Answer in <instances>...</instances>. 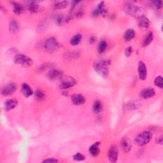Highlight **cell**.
I'll return each mask as SVG.
<instances>
[{
    "instance_id": "obj_1",
    "label": "cell",
    "mask_w": 163,
    "mask_h": 163,
    "mask_svg": "<svg viewBox=\"0 0 163 163\" xmlns=\"http://www.w3.org/2000/svg\"><path fill=\"white\" fill-rule=\"evenodd\" d=\"M109 64L110 61L107 60L99 59L95 61L93 67L96 72L101 77L106 78L108 76V73H109V70H108Z\"/></svg>"
},
{
    "instance_id": "obj_2",
    "label": "cell",
    "mask_w": 163,
    "mask_h": 163,
    "mask_svg": "<svg viewBox=\"0 0 163 163\" xmlns=\"http://www.w3.org/2000/svg\"><path fill=\"white\" fill-rule=\"evenodd\" d=\"M152 138V134L150 131H144L140 133L135 138V143L139 147H143L148 144Z\"/></svg>"
},
{
    "instance_id": "obj_3",
    "label": "cell",
    "mask_w": 163,
    "mask_h": 163,
    "mask_svg": "<svg viewBox=\"0 0 163 163\" xmlns=\"http://www.w3.org/2000/svg\"><path fill=\"white\" fill-rule=\"evenodd\" d=\"M124 10L127 14L131 16L139 18L144 15V11L140 7L133 5V4H127L126 5Z\"/></svg>"
},
{
    "instance_id": "obj_4",
    "label": "cell",
    "mask_w": 163,
    "mask_h": 163,
    "mask_svg": "<svg viewBox=\"0 0 163 163\" xmlns=\"http://www.w3.org/2000/svg\"><path fill=\"white\" fill-rule=\"evenodd\" d=\"M14 62L24 67L31 66L33 63L32 60L30 58L24 55V54H17V55L15 56L14 58Z\"/></svg>"
},
{
    "instance_id": "obj_5",
    "label": "cell",
    "mask_w": 163,
    "mask_h": 163,
    "mask_svg": "<svg viewBox=\"0 0 163 163\" xmlns=\"http://www.w3.org/2000/svg\"><path fill=\"white\" fill-rule=\"evenodd\" d=\"M60 45L56 39L52 37L47 39L45 43L44 47L49 52H54L59 49Z\"/></svg>"
},
{
    "instance_id": "obj_6",
    "label": "cell",
    "mask_w": 163,
    "mask_h": 163,
    "mask_svg": "<svg viewBox=\"0 0 163 163\" xmlns=\"http://www.w3.org/2000/svg\"><path fill=\"white\" fill-rule=\"evenodd\" d=\"M77 84V80L72 77H66L62 79L59 84V88L63 90L70 89Z\"/></svg>"
},
{
    "instance_id": "obj_7",
    "label": "cell",
    "mask_w": 163,
    "mask_h": 163,
    "mask_svg": "<svg viewBox=\"0 0 163 163\" xmlns=\"http://www.w3.org/2000/svg\"><path fill=\"white\" fill-rule=\"evenodd\" d=\"M106 14L107 9L106 8L105 2H101L93 10L92 12V16L94 17H97L100 16H104Z\"/></svg>"
},
{
    "instance_id": "obj_8",
    "label": "cell",
    "mask_w": 163,
    "mask_h": 163,
    "mask_svg": "<svg viewBox=\"0 0 163 163\" xmlns=\"http://www.w3.org/2000/svg\"><path fill=\"white\" fill-rule=\"evenodd\" d=\"M118 157V149L117 145L113 144L110 146L108 150V159L111 162H115L117 161Z\"/></svg>"
},
{
    "instance_id": "obj_9",
    "label": "cell",
    "mask_w": 163,
    "mask_h": 163,
    "mask_svg": "<svg viewBox=\"0 0 163 163\" xmlns=\"http://www.w3.org/2000/svg\"><path fill=\"white\" fill-rule=\"evenodd\" d=\"M17 90V85L14 83H8L2 89V94L6 96L14 94Z\"/></svg>"
},
{
    "instance_id": "obj_10",
    "label": "cell",
    "mask_w": 163,
    "mask_h": 163,
    "mask_svg": "<svg viewBox=\"0 0 163 163\" xmlns=\"http://www.w3.org/2000/svg\"><path fill=\"white\" fill-rule=\"evenodd\" d=\"M138 71L140 80H144L147 77V70L145 64L143 61H139L138 66Z\"/></svg>"
},
{
    "instance_id": "obj_11",
    "label": "cell",
    "mask_w": 163,
    "mask_h": 163,
    "mask_svg": "<svg viewBox=\"0 0 163 163\" xmlns=\"http://www.w3.org/2000/svg\"><path fill=\"white\" fill-rule=\"evenodd\" d=\"M63 72L59 70L52 69L50 70L47 73V77L50 80H56L60 79L62 77Z\"/></svg>"
},
{
    "instance_id": "obj_12",
    "label": "cell",
    "mask_w": 163,
    "mask_h": 163,
    "mask_svg": "<svg viewBox=\"0 0 163 163\" xmlns=\"http://www.w3.org/2000/svg\"><path fill=\"white\" fill-rule=\"evenodd\" d=\"M156 91L153 88H146L140 92V97L143 99H149L155 96Z\"/></svg>"
},
{
    "instance_id": "obj_13",
    "label": "cell",
    "mask_w": 163,
    "mask_h": 163,
    "mask_svg": "<svg viewBox=\"0 0 163 163\" xmlns=\"http://www.w3.org/2000/svg\"><path fill=\"white\" fill-rule=\"evenodd\" d=\"M18 105V101L16 99L7 100L4 104V108L6 111H10L14 109Z\"/></svg>"
},
{
    "instance_id": "obj_14",
    "label": "cell",
    "mask_w": 163,
    "mask_h": 163,
    "mask_svg": "<svg viewBox=\"0 0 163 163\" xmlns=\"http://www.w3.org/2000/svg\"><path fill=\"white\" fill-rule=\"evenodd\" d=\"M71 101L75 105H82L85 103V99L84 96L80 94H75L71 96Z\"/></svg>"
},
{
    "instance_id": "obj_15",
    "label": "cell",
    "mask_w": 163,
    "mask_h": 163,
    "mask_svg": "<svg viewBox=\"0 0 163 163\" xmlns=\"http://www.w3.org/2000/svg\"><path fill=\"white\" fill-rule=\"evenodd\" d=\"M138 23L139 28L142 29H147L150 27V20L145 15H143L138 18Z\"/></svg>"
},
{
    "instance_id": "obj_16",
    "label": "cell",
    "mask_w": 163,
    "mask_h": 163,
    "mask_svg": "<svg viewBox=\"0 0 163 163\" xmlns=\"http://www.w3.org/2000/svg\"><path fill=\"white\" fill-rule=\"evenodd\" d=\"M26 8L31 13H37L40 11V6L35 1H29L26 2Z\"/></svg>"
},
{
    "instance_id": "obj_17",
    "label": "cell",
    "mask_w": 163,
    "mask_h": 163,
    "mask_svg": "<svg viewBox=\"0 0 163 163\" xmlns=\"http://www.w3.org/2000/svg\"><path fill=\"white\" fill-rule=\"evenodd\" d=\"M10 3L12 6L14 14L17 15H20L23 13L24 8V6L21 4H20L19 3L17 2H10Z\"/></svg>"
},
{
    "instance_id": "obj_18",
    "label": "cell",
    "mask_w": 163,
    "mask_h": 163,
    "mask_svg": "<svg viewBox=\"0 0 163 163\" xmlns=\"http://www.w3.org/2000/svg\"><path fill=\"white\" fill-rule=\"evenodd\" d=\"M100 142H96L95 144H92L90 147H89V152L90 154L94 156H97L99 155L100 152Z\"/></svg>"
},
{
    "instance_id": "obj_19",
    "label": "cell",
    "mask_w": 163,
    "mask_h": 163,
    "mask_svg": "<svg viewBox=\"0 0 163 163\" xmlns=\"http://www.w3.org/2000/svg\"><path fill=\"white\" fill-rule=\"evenodd\" d=\"M121 147L122 149L124 150L125 152H129L131 150V145L129 141L126 138H123L121 140Z\"/></svg>"
},
{
    "instance_id": "obj_20",
    "label": "cell",
    "mask_w": 163,
    "mask_h": 163,
    "mask_svg": "<svg viewBox=\"0 0 163 163\" xmlns=\"http://www.w3.org/2000/svg\"><path fill=\"white\" fill-rule=\"evenodd\" d=\"M154 40V34L152 32H148L145 36L144 38L142 40V45L144 47H147L149 45L152 41Z\"/></svg>"
},
{
    "instance_id": "obj_21",
    "label": "cell",
    "mask_w": 163,
    "mask_h": 163,
    "mask_svg": "<svg viewBox=\"0 0 163 163\" xmlns=\"http://www.w3.org/2000/svg\"><path fill=\"white\" fill-rule=\"evenodd\" d=\"M21 89H22V92H23L24 96L26 97L31 96L32 94H33V91H32V90L30 88V86L26 83L22 85Z\"/></svg>"
},
{
    "instance_id": "obj_22",
    "label": "cell",
    "mask_w": 163,
    "mask_h": 163,
    "mask_svg": "<svg viewBox=\"0 0 163 163\" xmlns=\"http://www.w3.org/2000/svg\"><path fill=\"white\" fill-rule=\"evenodd\" d=\"M103 110V106L101 101L96 100L94 101L92 106V111L95 114H100Z\"/></svg>"
},
{
    "instance_id": "obj_23",
    "label": "cell",
    "mask_w": 163,
    "mask_h": 163,
    "mask_svg": "<svg viewBox=\"0 0 163 163\" xmlns=\"http://www.w3.org/2000/svg\"><path fill=\"white\" fill-rule=\"evenodd\" d=\"M54 21H55V23L58 26H61L64 23H66L68 20L66 17H64L63 15L61 14H58L54 17Z\"/></svg>"
},
{
    "instance_id": "obj_24",
    "label": "cell",
    "mask_w": 163,
    "mask_h": 163,
    "mask_svg": "<svg viewBox=\"0 0 163 163\" xmlns=\"http://www.w3.org/2000/svg\"><path fill=\"white\" fill-rule=\"evenodd\" d=\"M135 36V32L133 29H127L124 35V39L126 41H129L133 40Z\"/></svg>"
},
{
    "instance_id": "obj_25",
    "label": "cell",
    "mask_w": 163,
    "mask_h": 163,
    "mask_svg": "<svg viewBox=\"0 0 163 163\" xmlns=\"http://www.w3.org/2000/svg\"><path fill=\"white\" fill-rule=\"evenodd\" d=\"M19 29V26L17 22L14 19L10 20L9 22V30L11 32H17Z\"/></svg>"
},
{
    "instance_id": "obj_26",
    "label": "cell",
    "mask_w": 163,
    "mask_h": 163,
    "mask_svg": "<svg viewBox=\"0 0 163 163\" xmlns=\"http://www.w3.org/2000/svg\"><path fill=\"white\" fill-rule=\"evenodd\" d=\"M80 54L78 52H68L65 54V58L68 60L75 59L79 57Z\"/></svg>"
},
{
    "instance_id": "obj_27",
    "label": "cell",
    "mask_w": 163,
    "mask_h": 163,
    "mask_svg": "<svg viewBox=\"0 0 163 163\" xmlns=\"http://www.w3.org/2000/svg\"><path fill=\"white\" fill-rule=\"evenodd\" d=\"M35 97L38 101H42L45 98V94L42 90L37 89L35 92Z\"/></svg>"
},
{
    "instance_id": "obj_28",
    "label": "cell",
    "mask_w": 163,
    "mask_h": 163,
    "mask_svg": "<svg viewBox=\"0 0 163 163\" xmlns=\"http://www.w3.org/2000/svg\"><path fill=\"white\" fill-rule=\"evenodd\" d=\"M82 40V35L80 34H77L72 37L70 40V44L72 45H77L79 44Z\"/></svg>"
},
{
    "instance_id": "obj_29",
    "label": "cell",
    "mask_w": 163,
    "mask_h": 163,
    "mask_svg": "<svg viewBox=\"0 0 163 163\" xmlns=\"http://www.w3.org/2000/svg\"><path fill=\"white\" fill-rule=\"evenodd\" d=\"M107 48V43L103 40L101 41L98 45V47H97V52H98L100 54L103 53Z\"/></svg>"
},
{
    "instance_id": "obj_30",
    "label": "cell",
    "mask_w": 163,
    "mask_h": 163,
    "mask_svg": "<svg viewBox=\"0 0 163 163\" xmlns=\"http://www.w3.org/2000/svg\"><path fill=\"white\" fill-rule=\"evenodd\" d=\"M68 2L66 1H62V2H58L54 4V7L56 9H63L66 8L68 6Z\"/></svg>"
},
{
    "instance_id": "obj_31",
    "label": "cell",
    "mask_w": 163,
    "mask_h": 163,
    "mask_svg": "<svg viewBox=\"0 0 163 163\" xmlns=\"http://www.w3.org/2000/svg\"><path fill=\"white\" fill-rule=\"evenodd\" d=\"M150 5L154 7L155 8L159 10L162 6V1H152L150 2Z\"/></svg>"
},
{
    "instance_id": "obj_32",
    "label": "cell",
    "mask_w": 163,
    "mask_h": 163,
    "mask_svg": "<svg viewBox=\"0 0 163 163\" xmlns=\"http://www.w3.org/2000/svg\"><path fill=\"white\" fill-rule=\"evenodd\" d=\"M73 159L75 161H82L85 159V156L84 154L78 152L73 156Z\"/></svg>"
},
{
    "instance_id": "obj_33",
    "label": "cell",
    "mask_w": 163,
    "mask_h": 163,
    "mask_svg": "<svg viewBox=\"0 0 163 163\" xmlns=\"http://www.w3.org/2000/svg\"><path fill=\"white\" fill-rule=\"evenodd\" d=\"M162 77H161V76H158V77L155 79V81H154V84L155 85L158 87V88L162 89Z\"/></svg>"
},
{
    "instance_id": "obj_34",
    "label": "cell",
    "mask_w": 163,
    "mask_h": 163,
    "mask_svg": "<svg viewBox=\"0 0 163 163\" xmlns=\"http://www.w3.org/2000/svg\"><path fill=\"white\" fill-rule=\"evenodd\" d=\"M133 53V48L131 47H129L127 48L126 49L124 54H125V56L126 57H129L131 55V54Z\"/></svg>"
},
{
    "instance_id": "obj_35",
    "label": "cell",
    "mask_w": 163,
    "mask_h": 163,
    "mask_svg": "<svg viewBox=\"0 0 163 163\" xmlns=\"http://www.w3.org/2000/svg\"><path fill=\"white\" fill-rule=\"evenodd\" d=\"M59 161L57 159L55 158H48L47 159H45L44 161H43V163H45V162H49V163H55V162H58Z\"/></svg>"
},
{
    "instance_id": "obj_36",
    "label": "cell",
    "mask_w": 163,
    "mask_h": 163,
    "mask_svg": "<svg viewBox=\"0 0 163 163\" xmlns=\"http://www.w3.org/2000/svg\"><path fill=\"white\" fill-rule=\"evenodd\" d=\"M137 108H138V105H137L135 103H130L127 105V108L130 110H133Z\"/></svg>"
},
{
    "instance_id": "obj_37",
    "label": "cell",
    "mask_w": 163,
    "mask_h": 163,
    "mask_svg": "<svg viewBox=\"0 0 163 163\" xmlns=\"http://www.w3.org/2000/svg\"><path fill=\"white\" fill-rule=\"evenodd\" d=\"M156 143L160 145L162 144V136H160L156 138Z\"/></svg>"
},
{
    "instance_id": "obj_38",
    "label": "cell",
    "mask_w": 163,
    "mask_h": 163,
    "mask_svg": "<svg viewBox=\"0 0 163 163\" xmlns=\"http://www.w3.org/2000/svg\"><path fill=\"white\" fill-rule=\"evenodd\" d=\"M96 41V38L94 36H92L89 38V43H94Z\"/></svg>"
}]
</instances>
